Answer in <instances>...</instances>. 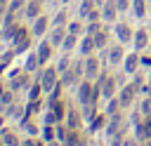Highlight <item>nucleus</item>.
I'll use <instances>...</instances> for the list:
<instances>
[{
  "label": "nucleus",
  "instance_id": "c9c22d12",
  "mask_svg": "<svg viewBox=\"0 0 151 146\" xmlns=\"http://www.w3.org/2000/svg\"><path fill=\"white\" fill-rule=\"evenodd\" d=\"M64 21H66V12H59L57 19H54V24H64Z\"/></svg>",
  "mask_w": 151,
  "mask_h": 146
},
{
  "label": "nucleus",
  "instance_id": "cd10ccee",
  "mask_svg": "<svg viewBox=\"0 0 151 146\" xmlns=\"http://www.w3.org/2000/svg\"><path fill=\"white\" fill-rule=\"evenodd\" d=\"M80 31H83V26H80L78 21H73V24H68V33H73V35H78Z\"/></svg>",
  "mask_w": 151,
  "mask_h": 146
},
{
  "label": "nucleus",
  "instance_id": "dca6fc26",
  "mask_svg": "<svg viewBox=\"0 0 151 146\" xmlns=\"http://www.w3.org/2000/svg\"><path fill=\"white\" fill-rule=\"evenodd\" d=\"M90 12H94V0H83V7H80V16H90Z\"/></svg>",
  "mask_w": 151,
  "mask_h": 146
},
{
  "label": "nucleus",
  "instance_id": "79ce46f5",
  "mask_svg": "<svg viewBox=\"0 0 151 146\" xmlns=\"http://www.w3.org/2000/svg\"><path fill=\"white\" fill-rule=\"evenodd\" d=\"M50 146H59V144H50Z\"/></svg>",
  "mask_w": 151,
  "mask_h": 146
},
{
  "label": "nucleus",
  "instance_id": "c03bdc74",
  "mask_svg": "<svg viewBox=\"0 0 151 146\" xmlns=\"http://www.w3.org/2000/svg\"><path fill=\"white\" fill-rule=\"evenodd\" d=\"M146 146H151V144H146Z\"/></svg>",
  "mask_w": 151,
  "mask_h": 146
},
{
  "label": "nucleus",
  "instance_id": "393cba45",
  "mask_svg": "<svg viewBox=\"0 0 151 146\" xmlns=\"http://www.w3.org/2000/svg\"><path fill=\"white\" fill-rule=\"evenodd\" d=\"M118 106H120V99H111V104H109L106 111H109L111 115H116V113H118Z\"/></svg>",
  "mask_w": 151,
  "mask_h": 146
},
{
  "label": "nucleus",
  "instance_id": "c756f323",
  "mask_svg": "<svg viewBox=\"0 0 151 146\" xmlns=\"http://www.w3.org/2000/svg\"><path fill=\"white\" fill-rule=\"evenodd\" d=\"M73 45H76V35L71 33V35H66V38H64V47H66V49H71Z\"/></svg>",
  "mask_w": 151,
  "mask_h": 146
},
{
  "label": "nucleus",
  "instance_id": "5701e85b",
  "mask_svg": "<svg viewBox=\"0 0 151 146\" xmlns=\"http://www.w3.org/2000/svg\"><path fill=\"white\" fill-rule=\"evenodd\" d=\"M94 45H97V47H104V45H106V33H104V31H99V33L94 35Z\"/></svg>",
  "mask_w": 151,
  "mask_h": 146
},
{
  "label": "nucleus",
  "instance_id": "9b49d317",
  "mask_svg": "<svg viewBox=\"0 0 151 146\" xmlns=\"http://www.w3.org/2000/svg\"><path fill=\"white\" fill-rule=\"evenodd\" d=\"M50 52H52L50 42H42V45L38 47V61H40V64H45V61L50 59Z\"/></svg>",
  "mask_w": 151,
  "mask_h": 146
},
{
  "label": "nucleus",
  "instance_id": "b1692460",
  "mask_svg": "<svg viewBox=\"0 0 151 146\" xmlns=\"http://www.w3.org/2000/svg\"><path fill=\"white\" fill-rule=\"evenodd\" d=\"M38 64H40V61H38V54H31V57H28V61H26V68H28V71H33Z\"/></svg>",
  "mask_w": 151,
  "mask_h": 146
},
{
  "label": "nucleus",
  "instance_id": "a18cd8bd",
  "mask_svg": "<svg viewBox=\"0 0 151 146\" xmlns=\"http://www.w3.org/2000/svg\"><path fill=\"white\" fill-rule=\"evenodd\" d=\"M64 2H68V0H64Z\"/></svg>",
  "mask_w": 151,
  "mask_h": 146
},
{
  "label": "nucleus",
  "instance_id": "ea45409f",
  "mask_svg": "<svg viewBox=\"0 0 151 146\" xmlns=\"http://www.w3.org/2000/svg\"><path fill=\"white\" fill-rule=\"evenodd\" d=\"M24 146H40V144H35V141H26Z\"/></svg>",
  "mask_w": 151,
  "mask_h": 146
},
{
  "label": "nucleus",
  "instance_id": "412c9836",
  "mask_svg": "<svg viewBox=\"0 0 151 146\" xmlns=\"http://www.w3.org/2000/svg\"><path fill=\"white\" fill-rule=\"evenodd\" d=\"M2 141H5L7 146H19V139H17L12 132H5V134H2Z\"/></svg>",
  "mask_w": 151,
  "mask_h": 146
},
{
  "label": "nucleus",
  "instance_id": "c85d7f7f",
  "mask_svg": "<svg viewBox=\"0 0 151 146\" xmlns=\"http://www.w3.org/2000/svg\"><path fill=\"white\" fill-rule=\"evenodd\" d=\"M99 31H101V28H99V24H97V21H90V26H87V33H90V35H97Z\"/></svg>",
  "mask_w": 151,
  "mask_h": 146
},
{
  "label": "nucleus",
  "instance_id": "e433bc0d",
  "mask_svg": "<svg viewBox=\"0 0 151 146\" xmlns=\"http://www.w3.org/2000/svg\"><path fill=\"white\" fill-rule=\"evenodd\" d=\"M0 101H2V104H9V101H12V94H9V92H2Z\"/></svg>",
  "mask_w": 151,
  "mask_h": 146
},
{
  "label": "nucleus",
  "instance_id": "7c9ffc66",
  "mask_svg": "<svg viewBox=\"0 0 151 146\" xmlns=\"http://www.w3.org/2000/svg\"><path fill=\"white\" fill-rule=\"evenodd\" d=\"M42 137H45L47 141H52V139H54V127H52V125H47V127H45V132H42Z\"/></svg>",
  "mask_w": 151,
  "mask_h": 146
},
{
  "label": "nucleus",
  "instance_id": "4be33fe9",
  "mask_svg": "<svg viewBox=\"0 0 151 146\" xmlns=\"http://www.w3.org/2000/svg\"><path fill=\"white\" fill-rule=\"evenodd\" d=\"M132 9H134V16H144V0H134Z\"/></svg>",
  "mask_w": 151,
  "mask_h": 146
},
{
  "label": "nucleus",
  "instance_id": "1a4fd4ad",
  "mask_svg": "<svg viewBox=\"0 0 151 146\" xmlns=\"http://www.w3.org/2000/svg\"><path fill=\"white\" fill-rule=\"evenodd\" d=\"M92 49H97V45H94V35H87V38L80 42V52H83V54H92Z\"/></svg>",
  "mask_w": 151,
  "mask_h": 146
},
{
  "label": "nucleus",
  "instance_id": "aec40b11",
  "mask_svg": "<svg viewBox=\"0 0 151 146\" xmlns=\"http://www.w3.org/2000/svg\"><path fill=\"white\" fill-rule=\"evenodd\" d=\"M40 92H42V82H35L33 87H31V92H28V99L33 101V99H40Z\"/></svg>",
  "mask_w": 151,
  "mask_h": 146
},
{
  "label": "nucleus",
  "instance_id": "7ed1b4c3",
  "mask_svg": "<svg viewBox=\"0 0 151 146\" xmlns=\"http://www.w3.org/2000/svg\"><path fill=\"white\" fill-rule=\"evenodd\" d=\"M80 71H83V66H80V64H76V66L66 68V71H64V78H61V82H64V85H73V82L78 80Z\"/></svg>",
  "mask_w": 151,
  "mask_h": 146
},
{
  "label": "nucleus",
  "instance_id": "37998d69",
  "mask_svg": "<svg viewBox=\"0 0 151 146\" xmlns=\"http://www.w3.org/2000/svg\"><path fill=\"white\" fill-rule=\"evenodd\" d=\"M149 97H151V87H149Z\"/></svg>",
  "mask_w": 151,
  "mask_h": 146
},
{
  "label": "nucleus",
  "instance_id": "4468645a",
  "mask_svg": "<svg viewBox=\"0 0 151 146\" xmlns=\"http://www.w3.org/2000/svg\"><path fill=\"white\" fill-rule=\"evenodd\" d=\"M146 40H149L146 31H137V33H134V45H137V49H142V47L146 45Z\"/></svg>",
  "mask_w": 151,
  "mask_h": 146
},
{
  "label": "nucleus",
  "instance_id": "58836bf2",
  "mask_svg": "<svg viewBox=\"0 0 151 146\" xmlns=\"http://www.w3.org/2000/svg\"><path fill=\"white\" fill-rule=\"evenodd\" d=\"M7 12V0H0V14Z\"/></svg>",
  "mask_w": 151,
  "mask_h": 146
},
{
  "label": "nucleus",
  "instance_id": "a211bd4d",
  "mask_svg": "<svg viewBox=\"0 0 151 146\" xmlns=\"http://www.w3.org/2000/svg\"><path fill=\"white\" fill-rule=\"evenodd\" d=\"M120 59H123V47H113V49L109 52V61H111V64H118Z\"/></svg>",
  "mask_w": 151,
  "mask_h": 146
},
{
  "label": "nucleus",
  "instance_id": "473e14b6",
  "mask_svg": "<svg viewBox=\"0 0 151 146\" xmlns=\"http://www.w3.org/2000/svg\"><path fill=\"white\" fill-rule=\"evenodd\" d=\"M68 125H71V130H76V127H78V115H76V113H71V115H68Z\"/></svg>",
  "mask_w": 151,
  "mask_h": 146
},
{
  "label": "nucleus",
  "instance_id": "6e6552de",
  "mask_svg": "<svg viewBox=\"0 0 151 146\" xmlns=\"http://www.w3.org/2000/svg\"><path fill=\"white\" fill-rule=\"evenodd\" d=\"M97 71H99V61L94 57H87V61H85V75L87 78H94Z\"/></svg>",
  "mask_w": 151,
  "mask_h": 146
},
{
  "label": "nucleus",
  "instance_id": "ddd939ff",
  "mask_svg": "<svg viewBox=\"0 0 151 146\" xmlns=\"http://www.w3.org/2000/svg\"><path fill=\"white\" fill-rule=\"evenodd\" d=\"M45 28H47V19H45V16H38V19H35V26H33V33H35V35H42Z\"/></svg>",
  "mask_w": 151,
  "mask_h": 146
},
{
  "label": "nucleus",
  "instance_id": "bb28decb",
  "mask_svg": "<svg viewBox=\"0 0 151 146\" xmlns=\"http://www.w3.org/2000/svg\"><path fill=\"white\" fill-rule=\"evenodd\" d=\"M142 137H146V139H151V120H146L144 122V127H142V132H139Z\"/></svg>",
  "mask_w": 151,
  "mask_h": 146
},
{
  "label": "nucleus",
  "instance_id": "6ab92c4d",
  "mask_svg": "<svg viewBox=\"0 0 151 146\" xmlns=\"http://www.w3.org/2000/svg\"><path fill=\"white\" fill-rule=\"evenodd\" d=\"M26 82H28V78H26V75H19V78L14 75V78H12V89H19V87H26Z\"/></svg>",
  "mask_w": 151,
  "mask_h": 146
},
{
  "label": "nucleus",
  "instance_id": "f257e3e1",
  "mask_svg": "<svg viewBox=\"0 0 151 146\" xmlns=\"http://www.w3.org/2000/svg\"><path fill=\"white\" fill-rule=\"evenodd\" d=\"M97 97H99V87H92V82H83L80 85V92H78V99L87 106V104H97Z\"/></svg>",
  "mask_w": 151,
  "mask_h": 146
},
{
  "label": "nucleus",
  "instance_id": "423d86ee",
  "mask_svg": "<svg viewBox=\"0 0 151 146\" xmlns=\"http://www.w3.org/2000/svg\"><path fill=\"white\" fill-rule=\"evenodd\" d=\"M116 35H118L120 42H127V40L132 38V31H130L127 24H118V26H116Z\"/></svg>",
  "mask_w": 151,
  "mask_h": 146
},
{
  "label": "nucleus",
  "instance_id": "f3484780",
  "mask_svg": "<svg viewBox=\"0 0 151 146\" xmlns=\"http://www.w3.org/2000/svg\"><path fill=\"white\" fill-rule=\"evenodd\" d=\"M50 42H52V45L64 42V28H54V31H52V35H50Z\"/></svg>",
  "mask_w": 151,
  "mask_h": 146
},
{
  "label": "nucleus",
  "instance_id": "0eeeda50",
  "mask_svg": "<svg viewBox=\"0 0 151 146\" xmlns=\"http://www.w3.org/2000/svg\"><path fill=\"white\" fill-rule=\"evenodd\" d=\"M116 12H118V7H116V2L113 0H106V5H104V9H101V19H113L116 16Z\"/></svg>",
  "mask_w": 151,
  "mask_h": 146
},
{
  "label": "nucleus",
  "instance_id": "2f4dec72",
  "mask_svg": "<svg viewBox=\"0 0 151 146\" xmlns=\"http://www.w3.org/2000/svg\"><path fill=\"white\" fill-rule=\"evenodd\" d=\"M142 113L151 115V99H144V101H142Z\"/></svg>",
  "mask_w": 151,
  "mask_h": 146
},
{
  "label": "nucleus",
  "instance_id": "f03ea898",
  "mask_svg": "<svg viewBox=\"0 0 151 146\" xmlns=\"http://www.w3.org/2000/svg\"><path fill=\"white\" fill-rule=\"evenodd\" d=\"M57 73H59L57 68H47V71L42 73V80H40V82H42V89H45V92H52V89H54V85H57Z\"/></svg>",
  "mask_w": 151,
  "mask_h": 146
},
{
  "label": "nucleus",
  "instance_id": "39448f33",
  "mask_svg": "<svg viewBox=\"0 0 151 146\" xmlns=\"http://www.w3.org/2000/svg\"><path fill=\"white\" fill-rule=\"evenodd\" d=\"M134 92H137V85H127L120 94V106H130L132 99H134Z\"/></svg>",
  "mask_w": 151,
  "mask_h": 146
},
{
  "label": "nucleus",
  "instance_id": "a19ab883",
  "mask_svg": "<svg viewBox=\"0 0 151 146\" xmlns=\"http://www.w3.org/2000/svg\"><path fill=\"white\" fill-rule=\"evenodd\" d=\"M0 97H2V85H0Z\"/></svg>",
  "mask_w": 151,
  "mask_h": 146
},
{
  "label": "nucleus",
  "instance_id": "4c0bfd02",
  "mask_svg": "<svg viewBox=\"0 0 151 146\" xmlns=\"http://www.w3.org/2000/svg\"><path fill=\"white\" fill-rule=\"evenodd\" d=\"M127 5H130V2H127V0H116V7H118V9H125V7H127Z\"/></svg>",
  "mask_w": 151,
  "mask_h": 146
},
{
  "label": "nucleus",
  "instance_id": "20e7f679",
  "mask_svg": "<svg viewBox=\"0 0 151 146\" xmlns=\"http://www.w3.org/2000/svg\"><path fill=\"white\" fill-rule=\"evenodd\" d=\"M14 45H17V52H24V49L28 47V31H26V28L19 26V31H17V35H14Z\"/></svg>",
  "mask_w": 151,
  "mask_h": 146
},
{
  "label": "nucleus",
  "instance_id": "a878e982",
  "mask_svg": "<svg viewBox=\"0 0 151 146\" xmlns=\"http://www.w3.org/2000/svg\"><path fill=\"white\" fill-rule=\"evenodd\" d=\"M19 9H21V0H12V5L7 7V12H9V14H17Z\"/></svg>",
  "mask_w": 151,
  "mask_h": 146
},
{
  "label": "nucleus",
  "instance_id": "2eb2a0df",
  "mask_svg": "<svg viewBox=\"0 0 151 146\" xmlns=\"http://www.w3.org/2000/svg\"><path fill=\"white\" fill-rule=\"evenodd\" d=\"M137 64H139V59H137V54H130V57L125 59V71H127V73H134V68H137Z\"/></svg>",
  "mask_w": 151,
  "mask_h": 146
},
{
  "label": "nucleus",
  "instance_id": "9d476101",
  "mask_svg": "<svg viewBox=\"0 0 151 146\" xmlns=\"http://www.w3.org/2000/svg\"><path fill=\"white\" fill-rule=\"evenodd\" d=\"M113 92H116V80L113 78H106L101 82V94L104 97H113Z\"/></svg>",
  "mask_w": 151,
  "mask_h": 146
},
{
  "label": "nucleus",
  "instance_id": "72a5a7b5",
  "mask_svg": "<svg viewBox=\"0 0 151 146\" xmlns=\"http://www.w3.org/2000/svg\"><path fill=\"white\" fill-rule=\"evenodd\" d=\"M101 125H104V118H97V120H92V127H90V130L94 132V130H99Z\"/></svg>",
  "mask_w": 151,
  "mask_h": 146
},
{
  "label": "nucleus",
  "instance_id": "f704fd0d",
  "mask_svg": "<svg viewBox=\"0 0 151 146\" xmlns=\"http://www.w3.org/2000/svg\"><path fill=\"white\" fill-rule=\"evenodd\" d=\"M66 66H68V59H61V61H59V66H57V71H59V73H64V71H66Z\"/></svg>",
  "mask_w": 151,
  "mask_h": 146
},
{
  "label": "nucleus",
  "instance_id": "f8f14e48",
  "mask_svg": "<svg viewBox=\"0 0 151 146\" xmlns=\"http://www.w3.org/2000/svg\"><path fill=\"white\" fill-rule=\"evenodd\" d=\"M26 16H31V19L40 16V0H33V2L26 7Z\"/></svg>",
  "mask_w": 151,
  "mask_h": 146
}]
</instances>
